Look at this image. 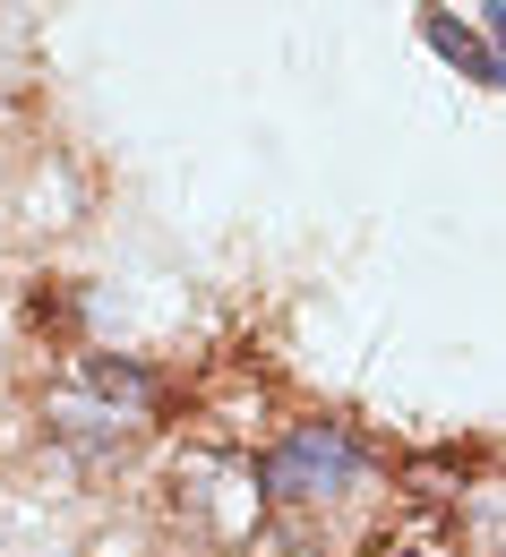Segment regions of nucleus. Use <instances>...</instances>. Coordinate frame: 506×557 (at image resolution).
<instances>
[{
	"label": "nucleus",
	"mask_w": 506,
	"mask_h": 557,
	"mask_svg": "<svg viewBox=\"0 0 506 557\" xmlns=\"http://www.w3.org/2000/svg\"><path fill=\"white\" fill-rule=\"evenodd\" d=\"M490 52L506 61V0H490Z\"/></svg>",
	"instance_id": "nucleus-7"
},
{
	"label": "nucleus",
	"mask_w": 506,
	"mask_h": 557,
	"mask_svg": "<svg viewBox=\"0 0 506 557\" xmlns=\"http://www.w3.org/2000/svg\"><path fill=\"white\" fill-rule=\"evenodd\" d=\"M361 557H464V541H455V523H446L437 506H412V515H395L386 532H369Z\"/></svg>",
	"instance_id": "nucleus-4"
},
{
	"label": "nucleus",
	"mask_w": 506,
	"mask_h": 557,
	"mask_svg": "<svg viewBox=\"0 0 506 557\" xmlns=\"http://www.w3.org/2000/svg\"><path fill=\"white\" fill-rule=\"evenodd\" d=\"M421 35H430V52L437 61H455V70L464 77H481V86H506V61L498 52H490V44H481V35H472V26H455V17H421Z\"/></svg>",
	"instance_id": "nucleus-6"
},
{
	"label": "nucleus",
	"mask_w": 506,
	"mask_h": 557,
	"mask_svg": "<svg viewBox=\"0 0 506 557\" xmlns=\"http://www.w3.org/2000/svg\"><path fill=\"white\" fill-rule=\"evenodd\" d=\"M52 437H70V446H86V455H103V446L129 437V420L112 412L95 386H61V395H52Z\"/></svg>",
	"instance_id": "nucleus-3"
},
{
	"label": "nucleus",
	"mask_w": 506,
	"mask_h": 557,
	"mask_svg": "<svg viewBox=\"0 0 506 557\" xmlns=\"http://www.w3.org/2000/svg\"><path fill=\"white\" fill-rule=\"evenodd\" d=\"M353 481H361V437H353L344 420H300L292 437L267 446V463H258L267 506H326V497H344Z\"/></svg>",
	"instance_id": "nucleus-1"
},
{
	"label": "nucleus",
	"mask_w": 506,
	"mask_h": 557,
	"mask_svg": "<svg viewBox=\"0 0 506 557\" xmlns=\"http://www.w3.org/2000/svg\"><path fill=\"white\" fill-rule=\"evenodd\" d=\"M181 515H189V532H207L215 549H249L258 541V523H267V488H258V463H240V455H189L181 463Z\"/></svg>",
	"instance_id": "nucleus-2"
},
{
	"label": "nucleus",
	"mask_w": 506,
	"mask_h": 557,
	"mask_svg": "<svg viewBox=\"0 0 506 557\" xmlns=\"http://www.w3.org/2000/svg\"><path fill=\"white\" fill-rule=\"evenodd\" d=\"M77 386H95V395H103L112 412L129 420V429H138V420L155 412V404H163V386H155V369H138V360H86V377H77Z\"/></svg>",
	"instance_id": "nucleus-5"
}]
</instances>
